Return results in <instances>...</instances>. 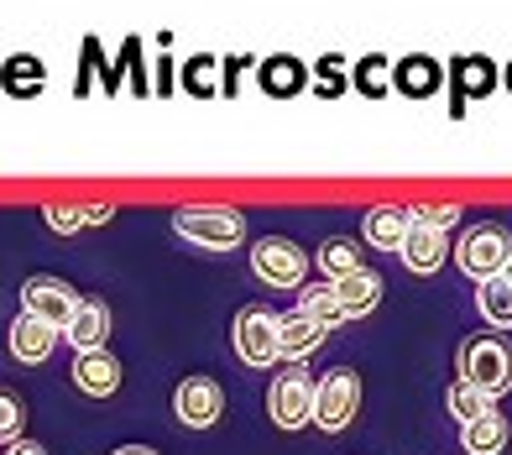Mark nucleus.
Wrapping results in <instances>:
<instances>
[{"mask_svg": "<svg viewBox=\"0 0 512 455\" xmlns=\"http://www.w3.org/2000/svg\"><path fill=\"white\" fill-rule=\"evenodd\" d=\"M298 309H304L309 320H319L324 330L345 325V309H340V293H335V283H304V288H298Z\"/></svg>", "mask_w": 512, "mask_h": 455, "instance_id": "nucleus-21", "label": "nucleus"}, {"mask_svg": "<svg viewBox=\"0 0 512 455\" xmlns=\"http://www.w3.org/2000/svg\"><path fill=\"white\" fill-rule=\"evenodd\" d=\"M450 414L460 419V424H471V419H481V414H492V398H486L481 388H471V382H455L450 388Z\"/></svg>", "mask_w": 512, "mask_h": 455, "instance_id": "nucleus-24", "label": "nucleus"}, {"mask_svg": "<svg viewBox=\"0 0 512 455\" xmlns=\"http://www.w3.org/2000/svg\"><path fill=\"white\" fill-rule=\"evenodd\" d=\"M476 309H481V320L492 325V330H512V283H507V272H497V278H481Z\"/></svg>", "mask_w": 512, "mask_h": 455, "instance_id": "nucleus-17", "label": "nucleus"}, {"mask_svg": "<svg viewBox=\"0 0 512 455\" xmlns=\"http://www.w3.org/2000/svg\"><path fill=\"white\" fill-rule=\"evenodd\" d=\"M507 89H512V63H507Z\"/></svg>", "mask_w": 512, "mask_h": 455, "instance_id": "nucleus-34", "label": "nucleus"}, {"mask_svg": "<svg viewBox=\"0 0 512 455\" xmlns=\"http://www.w3.org/2000/svg\"><path fill=\"white\" fill-rule=\"evenodd\" d=\"M455 262H460V272L465 278H497V272H507V262H512V236L502 231L497 220H481V225H465V236H460V246L450 252Z\"/></svg>", "mask_w": 512, "mask_h": 455, "instance_id": "nucleus-2", "label": "nucleus"}, {"mask_svg": "<svg viewBox=\"0 0 512 455\" xmlns=\"http://www.w3.org/2000/svg\"><path fill=\"white\" fill-rule=\"evenodd\" d=\"M392 84H398L403 95L424 100V95H434V89H439V63L413 53V58H403V63H398V79H392Z\"/></svg>", "mask_w": 512, "mask_h": 455, "instance_id": "nucleus-22", "label": "nucleus"}, {"mask_svg": "<svg viewBox=\"0 0 512 455\" xmlns=\"http://www.w3.org/2000/svg\"><path fill=\"white\" fill-rule=\"evenodd\" d=\"M507 283H512V262H507Z\"/></svg>", "mask_w": 512, "mask_h": 455, "instance_id": "nucleus-35", "label": "nucleus"}, {"mask_svg": "<svg viewBox=\"0 0 512 455\" xmlns=\"http://www.w3.org/2000/svg\"><path fill=\"white\" fill-rule=\"evenodd\" d=\"M6 346H11V356L21 361V367H42V361L53 356V346H58V330L48 320H37V314L21 309L11 320V330H6Z\"/></svg>", "mask_w": 512, "mask_h": 455, "instance_id": "nucleus-10", "label": "nucleus"}, {"mask_svg": "<svg viewBox=\"0 0 512 455\" xmlns=\"http://www.w3.org/2000/svg\"><path fill=\"white\" fill-rule=\"evenodd\" d=\"M79 288L74 283H63V278H48V272H37V278L21 283V309L37 314V320H48L58 335L68 330V320H74V309H79Z\"/></svg>", "mask_w": 512, "mask_h": 455, "instance_id": "nucleus-6", "label": "nucleus"}, {"mask_svg": "<svg viewBox=\"0 0 512 455\" xmlns=\"http://www.w3.org/2000/svg\"><path fill=\"white\" fill-rule=\"evenodd\" d=\"M173 414L189 424V429H209L225 414V393L215 377H183L178 393H173Z\"/></svg>", "mask_w": 512, "mask_h": 455, "instance_id": "nucleus-9", "label": "nucleus"}, {"mask_svg": "<svg viewBox=\"0 0 512 455\" xmlns=\"http://www.w3.org/2000/svg\"><path fill=\"white\" fill-rule=\"evenodd\" d=\"M398 252H403L408 272H424V278H429V272H439V267H445L450 246H445V231H434V225H418V220H413Z\"/></svg>", "mask_w": 512, "mask_h": 455, "instance_id": "nucleus-13", "label": "nucleus"}, {"mask_svg": "<svg viewBox=\"0 0 512 455\" xmlns=\"http://www.w3.org/2000/svg\"><path fill=\"white\" fill-rule=\"evenodd\" d=\"M335 293H340V309H345V320H361V314H371L382 304V272H371V267H356V272H345V278H335Z\"/></svg>", "mask_w": 512, "mask_h": 455, "instance_id": "nucleus-14", "label": "nucleus"}, {"mask_svg": "<svg viewBox=\"0 0 512 455\" xmlns=\"http://www.w3.org/2000/svg\"><path fill=\"white\" fill-rule=\"evenodd\" d=\"M110 455H157L152 445H121V450H110Z\"/></svg>", "mask_w": 512, "mask_h": 455, "instance_id": "nucleus-33", "label": "nucleus"}, {"mask_svg": "<svg viewBox=\"0 0 512 455\" xmlns=\"http://www.w3.org/2000/svg\"><path fill=\"white\" fill-rule=\"evenodd\" d=\"M387 74H392L387 58H382V53H366V58L356 63V89H361V95H371V100H382V95H387Z\"/></svg>", "mask_w": 512, "mask_h": 455, "instance_id": "nucleus-26", "label": "nucleus"}, {"mask_svg": "<svg viewBox=\"0 0 512 455\" xmlns=\"http://www.w3.org/2000/svg\"><path fill=\"white\" fill-rule=\"evenodd\" d=\"M236 351H241V361L246 367H272L277 356V314H267L262 304H246L241 314H236Z\"/></svg>", "mask_w": 512, "mask_h": 455, "instance_id": "nucleus-8", "label": "nucleus"}, {"mask_svg": "<svg viewBox=\"0 0 512 455\" xmlns=\"http://www.w3.org/2000/svg\"><path fill=\"white\" fill-rule=\"evenodd\" d=\"M0 84H6V95L32 100L37 89L48 84V68H42L32 53H16V58H6V68H0Z\"/></svg>", "mask_w": 512, "mask_h": 455, "instance_id": "nucleus-20", "label": "nucleus"}, {"mask_svg": "<svg viewBox=\"0 0 512 455\" xmlns=\"http://www.w3.org/2000/svg\"><path fill=\"white\" fill-rule=\"evenodd\" d=\"M21 424H27V414H21V398H16V393H0V445L21 440Z\"/></svg>", "mask_w": 512, "mask_h": 455, "instance_id": "nucleus-29", "label": "nucleus"}, {"mask_svg": "<svg viewBox=\"0 0 512 455\" xmlns=\"http://www.w3.org/2000/svg\"><path fill=\"white\" fill-rule=\"evenodd\" d=\"M6 455H48V445H37V440H11Z\"/></svg>", "mask_w": 512, "mask_h": 455, "instance_id": "nucleus-32", "label": "nucleus"}, {"mask_svg": "<svg viewBox=\"0 0 512 455\" xmlns=\"http://www.w3.org/2000/svg\"><path fill=\"white\" fill-rule=\"evenodd\" d=\"M455 79H460V89H471V95L481 100V95L497 89V68L486 58H455Z\"/></svg>", "mask_w": 512, "mask_h": 455, "instance_id": "nucleus-23", "label": "nucleus"}, {"mask_svg": "<svg viewBox=\"0 0 512 455\" xmlns=\"http://www.w3.org/2000/svg\"><path fill=\"white\" fill-rule=\"evenodd\" d=\"M183 84H189V95H215V58L209 53H199V58H189V68H183Z\"/></svg>", "mask_w": 512, "mask_h": 455, "instance_id": "nucleus-28", "label": "nucleus"}, {"mask_svg": "<svg viewBox=\"0 0 512 455\" xmlns=\"http://www.w3.org/2000/svg\"><path fill=\"white\" fill-rule=\"evenodd\" d=\"M74 388L89 393V398H110L115 388H121V361H115L105 346L79 351L74 356Z\"/></svg>", "mask_w": 512, "mask_h": 455, "instance_id": "nucleus-11", "label": "nucleus"}, {"mask_svg": "<svg viewBox=\"0 0 512 455\" xmlns=\"http://www.w3.org/2000/svg\"><path fill=\"white\" fill-rule=\"evenodd\" d=\"M319 262H324V272H330V278H345V272H356V267H361V252H356V241H351V236H335V241H324Z\"/></svg>", "mask_w": 512, "mask_h": 455, "instance_id": "nucleus-25", "label": "nucleus"}, {"mask_svg": "<svg viewBox=\"0 0 512 455\" xmlns=\"http://www.w3.org/2000/svg\"><path fill=\"white\" fill-rule=\"evenodd\" d=\"M251 272L267 288H304L309 257L298 252V241H288V236H262V241L251 246Z\"/></svg>", "mask_w": 512, "mask_h": 455, "instance_id": "nucleus-5", "label": "nucleus"}, {"mask_svg": "<svg viewBox=\"0 0 512 455\" xmlns=\"http://www.w3.org/2000/svg\"><path fill=\"white\" fill-rule=\"evenodd\" d=\"M314 74H319V84H314L319 95H340V89H345V63H340L335 53H324Z\"/></svg>", "mask_w": 512, "mask_h": 455, "instance_id": "nucleus-30", "label": "nucleus"}, {"mask_svg": "<svg viewBox=\"0 0 512 455\" xmlns=\"http://www.w3.org/2000/svg\"><path fill=\"white\" fill-rule=\"evenodd\" d=\"M460 377L486 398H502L512 388V346L497 335H476L471 346H460Z\"/></svg>", "mask_w": 512, "mask_h": 455, "instance_id": "nucleus-3", "label": "nucleus"}, {"mask_svg": "<svg viewBox=\"0 0 512 455\" xmlns=\"http://www.w3.org/2000/svg\"><path fill=\"white\" fill-rule=\"evenodd\" d=\"M173 231L194 246H209V252H230V246L246 241V215L225 210V204H189V210L173 215Z\"/></svg>", "mask_w": 512, "mask_h": 455, "instance_id": "nucleus-1", "label": "nucleus"}, {"mask_svg": "<svg viewBox=\"0 0 512 455\" xmlns=\"http://www.w3.org/2000/svg\"><path fill=\"white\" fill-rule=\"evenodd\" d=\"M42 220H48V231L74 236V231H84V225H89V204H48Z\"/></svg>", "mask_w": 512, "mask_h": 455, "instance_id": "nucleus-27", "label": "nucleus"}, {"mask_svg": "<svg viewBox=\"0 0 512 455\" xmlns=\"http://www.w3.org/2000/svg\"><path fill=\"white\" fill-rule=\"evenodd\" d=\"M460 440H465V450H471V455H502L507 450V419L492 408V414L460 424Z\"/></svg>", "mask_w": 512, "mask_h": 455, "instance_id": "nucleus-19", "label": "nucleus"}, {"mask_svg": "<svg viewBox=\"0 0 512 455\" xmlns=\"http://www.w3.org/2000/svg\"><path fill=\"white\" fill-rule=\"evenodd\" d=\"M63 335L74 340V351H95V346H105V335H110V309L95 304V299H84V304L74 309V320H68Z\"/></svg>", "mask_w": 512, "mask_h": 455, "instance_id": "nucleus-16", "label": "nucleus"}, {"mask_svg": "<svg viewBox=\"0 0 512 455\" xmlns=\"http://www.w3.org/2000/svg\"><path fill=\"white\" fill-rule=\"evenodd\" d=\"M304 84H309V68L298 63V58L277 53V58H267V63H262V89H267L272 100H288V95H298Z\"/></svg>", "mask_w": 512, "mask_h": 455, "instance_id": "nucleus-18", "label": "nucleus"}, {"mask_svg": "<svg viewBox=\"0 0 512 455\" xmlns=\"http://www.w3.org/2000/svg\"><path fill=\"white\" fill-rule=\"evenodd\" d=\"M408 225H413V210H403V204H377V210H366L361 236L371 246H382V252H398L403 236H408Z\"/></svg>", "mask_w": 512, "mask_h": 455, "instance_id": "nucleus-15", "label": "nucleus"}, {"mask_svg": "<svg viewBox=\"0 0 512 455\" xmlns=\"http://www.w3.org/2000/svg\"><path fill=\"white\" fill-rule=\"evenodd\" d=\"M267 408H272L277 429H304V424H314V377L304 372V361H293V367L272 382Z\"/></svg>", "mask_w": 512, "mask_h": 455, "instance_id": "nucleus-7", "label": "nucleus"}, {"mask_svg": "<svg viewBox=\"0 0 512 455\" xmlns=\"http://www.w3.org/2000/svg\"><path fill=\"white\" fill-rule=\"evenodd\" d=\"M324 346V325L309 320L304 309H288V314H277V351H283L288 361H304Z\"/></svg>", "mask_w": 512, "mask_h": 455, "instance_id": "nucleus-12", "label": "nucleus"}, {"mask_svg": "<svg viewBox=\"0 0 512 455\" xmlns=\"http://www.w3.org/2000/svg\"><path fill=\"white\" fill-rule=\"evenodd\" d=\"M413 220L418 225H434V231H450V225L460 220V210H455V204H418Z\"/></svg>", "mask_w": 512, "mask_h": 455, "instance_id": "nucleus-31", "label": "nucleus"}, {"mask_svg": "<svg viewBox=\"0 0 512 455\" xmlns=\"http://www.w3.org/2000/svg\"><path fill=\"white\" fill-rule=\"evenodd\" d=\"M356 408H361V377L351 367H335L314 382V424L324 435H340L356 419Z\"/></svg>", "mask_w": 512, "mask_h": 455, "instance_id": "nucleus-4", "label": "nucleus"}]
</instances>
